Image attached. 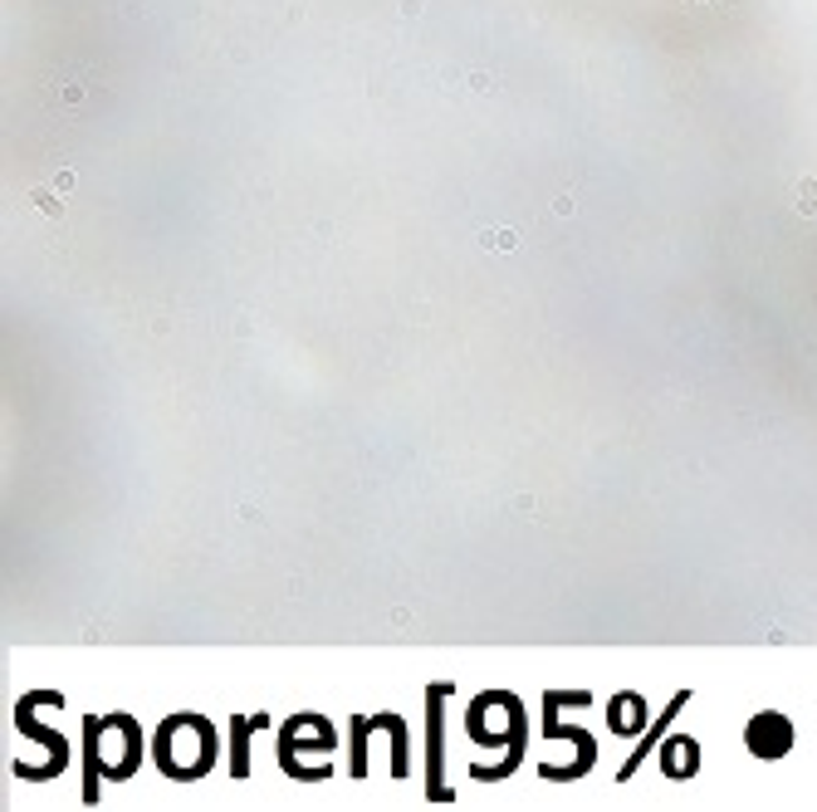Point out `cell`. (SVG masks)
Returning a JSON list of instances; mask_svg holds the SVG:
<instances>
[{"label":"cell","mask_w":817,"mask_h":812,"mask_svg":"<svg viewBox=\"0 0 817 812\" xmlns=\"http://www.w3.org/2000/svg\"><path fill=\"white\" fill-rule=\"evenodd\" d=\"M749 749H754V754H769V759L788 754V749H794V730H788V720L784 715H759L749 724Z\"/></svg>","instance_id":"6da1fadb"}]
</instances>
